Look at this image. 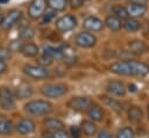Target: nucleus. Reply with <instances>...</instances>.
<instances>
[{"instance_id": "obj_1", "label": "nucleus", "mask_w": 149, "mask_h": 138, "mask_svg": "<svg viewBox=\"0 0 149 138\" xmlns=\"http://www.w3.org/2000/svg\"><path fill=\"white\" fill-rule=\"evenodd\" d=\"M111 71L120 75L144 77L149 73V66L137 60H120L111 65Z\"/></svg>"}, {"instance_id": "obj_2", "label": "nucleus", "mask_w": 149, "mask_h": 138, "mask_svg": "<svg viewBox=\"0 0 149 138\" xmlns=\"http://www.w3.org/2000/svg\"><path fill=\"white\" fill-rule=\"evenodd\" d=\"M24 110L34 116H43L52 111V104L44 100H34L24 106Z\"/></svg>"}, {"instance_id": "obj_3", "label": "nucleus", "mask_w": 149, "mask_h": 138, "mask_svg": "<svg viewBox=\"0 0 149 138\" xmlns=\"http://www.w3.org/2000/svg\"><path fill=\"white\" fill-rule=\"evenodd\" d=\"M68 92V88L63 83H47L41 87V93L47 97L57 99L63 95H65Z\"/></svg>"}, {"instance_id": "obj_4", "label": "nucleus", "mask_w": 149, "mask_h": 138, "mask_svg": "<svg viewBox=\"0 0 149 138\" xmlns=\"http://www.w3.org/2000/svg\"><path fill=\"white\" fill-rule=\"evenodd\" d=\"M0 107L3 110H12L15 107V94L7 87L0 88Z\"/></svg>"}, {"instance_id": "obj_5", "label": "nucleus", "mask_w": 149, "mask_h": 138, "mask_svg": "<svg viewBox=\"0 0 149 138\" xmlns=\"http://www.w3.org/2000/svg\"><path fill=\"white\" fill-rule=\"evenodd\" d=\"M77 26V20L73 15L71 14H68V15H64L62 17H59L57 21H56V29L59 30L61 32H66V31H70L72 29H74Z\"/></svg>"}, {"instance_id": "obj_6", "label": "nucleus", "mask_w": 149, "mask_h": 138, "mask_svg": "<svg viewBox=\"0 0 149 138\" xmlns=\"http://www.w3.org/2000/svg\"><path fill=\"white\" fill-rule=\"evenodd\" d=\"M23 72L34 79H45L49 77V71L42 65H26L23 67Z\"/></svg>"}, {"instance_id": "obj_7", "label": "nucleus", "mask_w": 149, "mask_h": 138, "mask_svg": "<svg viewBox=\"0 0 149 138\" xmlns=\"http://www.w3.org/2000/svg\"><path fill=\"white\" fill-rule=\"evenodd\" d=\"M47 0H33L28 6V15L36 20L40 19L47 8Z\"/></svg>"}, {"instance_id": "obj_8", "label": "nucleus", "mask_w": 149, "mask_h": 138, "mask_svg": "<svg viewBox=\"0 0 149 138\" xmlns=\"http://www.w3.org/2000/svg\"><path fill=\"white\" fill-rule=\"evenodd\" d=\"M92 106V100L87 96H77V97H72L69 102H68V107L73 109V110H78V111H84V110H88L90 107Z\"/></svg>"}, {"instance_id": "obj_9", "label": "nucleus", "mask_w": 149, "mask_h": 138, "mask_svg": "<svg viewBox=\"0 0 149 138\" xmlns=\"http://www.w3.org/2000/svg\"><path fill=\"white\" fill-rule=\"evenodd\" d=\"M74 43L80 48H92L95 45L97 38L94 35L90 34L88 31H83L77 34V36L74 37Z\"/></svg>"}, {"instance_id": "obj_10", "label": "nucleus", "mask_w": 149, "mask_h": 138, "mask_svg": "<svg viewBox=\"0 0 149 138\" xmlns=\"http://www.w3.org/2000/svg\"><path fill=\"white\" fill-rule=\"evenodd\" d=\"M105 26V22H102L99 17L97 16H87L84 21H83V28L86 31H100Z\"/></svg>"}, {"instance_id": "obj_11", "label": "nucleus", "mask_w": 149, "mask_h": 138, "mask_svg": "<svg viewBox=\"0 0 149 138\" xmlns=\"http://www.w3.org/2000/svg\"><path fill=\"white\" fill-rule=\"evenodd\" d=\"M21 16H22V12L21 10H19V9H12V10H9L6 14V16L3 17V21H2L1 27L3 29H6V30L9 29V28H12L21 19Z\"/></svg>"}, {"instance_id": "obj_12", "label": "nucleus", "mask_w": 149, "mask_h": 138, "mask_svg": "<svg viewBox=\"0 0 149 138\" xmlns=\"http://www.w3.org/2000/svg\"><path fill=\"white\" fill-rule=\"evenodd\" d=\"M127 8V13L128 16L130 17H141L146 14L147 12V6L146 5H141V3H135V2H128V5L126 6Z\"/></svg>"}, {"instance_id": "obj_13", "label": "nucleus", "mask_w": 149, "mask_h": 138, "mask_svg": "<svg viewBox=\"0 0 149 138\" xmlns=\"http://www.w3.org/2000/svg\"><path fill=\"white\" fill-rule=\"evenodd\" d=\"M35 130V123L29 118H22L16 124V131L21 135H28L34 132Z\"/></svg>"}, {"instance_id": "obj_14", "label": "nucleus", "mask_w": 149, "mask_h": 138, "mask_svg": "<svg viewBox=\"0 0 149 138\" xmlns=\"http://www.w3.org/2000/svg\"><path fill=\"white\" fill-rule=\"evenodd\" d=\"M107 90L111 94L116 95V96H123L126 94V87H125V85L121 81H118V80L109 81L107 83Z\"/></svg>"}, {"instance_id": "obj_15", "label": "nucleus", "mask_w": 149, "mask_h": 138, "mask_svg": "<svg viewBox=\"0 0 149 138\" xmlns=\"http://www.w3.org/2000/svg\"><path fill=\"white\" fill-rule=\"evenodd\" d=\"M128 48H129V51L130 53H134V55H142V53H146L148 51V45L143 42V41H140V39H134L132 42H129L128 44Z\"/></svg>"}, {"instance_id": "obj_16", "label": "nucleus", "mask_w": 149, "mask_h": 138, "mask_svg": "<svg viewBox=\"0 0 149 138\" xmlns=\"http://www.w3.org/2000/svg\"><path fill=\"white\" fill-rule=\"evenodd\" d=\"M20 52L24 57H35L38 55V46L31 42H27V43H23L21 45Z\"/></svg>"}, {"instance_id": "obj_17", "label": "nucleus", "mask_w": 149, "mask_h": 138, "mask_svg": "<svg viewBox=\"0 0 149 138\" xmlns=\"http://www.w3.org/2000/svg\"><path fill=\"white\" fill-rule=\"evenodd\" d=\"M105 26L113 31H118L122 27V20H120L115 15H108L105 20Z\"/></svg>"}, {"instance_id": "obj_18", "label": "nucleus", "mask_w": 149, "mask_h": 138, "mask_svg": "<svg viewBox=\"0 0 149 138\" xmlns=\"http://www.w3.org/2000/svg\"><path fill=\"white\" fill-rule=\"evenodd\" d=\"M43 53L50 57L51 59H62L64 58V51L58 48H54L50 45H47L43 48Z\"/></svg>"}, {"instance_id": "obj_19", "label": "nucleus", "mask_w": 149, "mask_h": 138, "mask_svg": "<svg viewBox=\"0 0 149 138\" xmlns=\"http://www.w3.org/2000/svg\"><path fill=\"white\" fill-rule=\"evenodd\" d=\"M34 90H33V87L29 85V83H21L17 88H16V96L19 99H27V97H30L33 95Z\"/></svg>"}, {"instance_id": "obj_20", "label": "nucleus", "mask_w": 149, "mask_h": 138, "mask_svg": "<svg viewBox=\"0 0 149 138\" xmlns=\"http://www.w3.org/2000/svg\"><path fill=\"white\" fill-rule=\"evenodd\" d=\"M122 27L127 31H137L141 28V24H140V22L135 17H127V19L123 20Z\"/></svg>"}, {"instance_id": "obj_21", "label": "nucleus", "mask_w": 149, "mask_h": 138, "mask_svg": "<svg viewBox=\"0 0 149 138\" xmlns=\"http://www.w3.org/2000/svg\"><path fill=\"white\" fill-rule=\"evenodd\" d=\"M87 115H88V117L91 119L97 121V122L102 121V118H104V111L98 106H91L90 109L87 110Z\"/></svg>"}, {"instance_id": "obj_22", "label": "nucleus", "mask_w": 149, "mask_h": 138, "mask_svg": "<svg viewBox=\"0 0 149 138\" xmlns=\"http://www.w3.org/2000/svg\"><path fill=\"white\" fill-rule=\"evenodd\" d=\"M44 125L49 129V130H54V131H57V130H63L64 129V123L57 118H47L44 119Z\"/></svg>"}, {"instance_id": "obj_23", "label": "nucleus", "mask_w": 149, "mask_h": 138, "mask_svg": "<svg viewBox=\"0 0 149 138\" xmlns=\"http://www.w3.org/2000/svg\"><path fill=\"white\" fill-rule=\"evenodd\" d=\"M142 110H141V108H139V107H136V106H134V107H132L129 110H128V119L129 121H132V122H134V123H139L141 119H142Z\"/></svg>"}, {"instance_id": "obj_24", "label": "nucleus", "mask_w": 149, "mask_h": 138, "mask_svg": "<svg viewBox=\"0 0 149 138\" xmlns=\"http://www.w3.org/2000/svg\"><path fill=\"white\" fill-rule=\"evenodd\" d=\"M81 132H84V135L87 137H91L97 132V126L91 121H84L81 123Z\"/></svg>"}, {"instance_id": "obj_25", "label": "nucleus", "mask_w": 149, "mask_h": 138, "mask_svg": "<svg viewBox=\"0 0 149 138\" xmlns=\"http://www.w3.org/2000/svg\"><path fill=\"white\" fill-rule=\"evenodd\" d=\"M47 3L49 6V8L54 9L56 12L64 10L65 7L68 6V1L66 0H47Z\"/></svg>"}, {"instance_id": "obj_26", "label": "nucleus", "mask_w": 149, "mask_h": 138, "mask_svg": "<svg viewBox=\"0 0 149 138\" xmlns=\"http://www.w3.org/2000/svg\"><path fill=\"white\" fill-rule=\"evenodd\" d=\"M101 100L104 101L105 104H107V106H108L111 109H113L114 111L120 112V111L122 110V106H121L118 101H115V100H113V99H111V97H107V96H102Z\"/></svg>"}, {"instance_id": "obj_27", "label": "nucleus", "mask_w": 149, "mask_h": 138, "mask_svg": "<svg viewBox=\"0 0 149 138\" xmlns=\"http://www.w3.org/2000/svg\"><path fill=\"white\" fill-rule=\"evenodd\" d=\"M14 129V125L10 121H7V119H0V133L1 135H8L13 131Z\"/></svg>"}, {"instance_id": "obj_28", "label": "nucleus", "mask_w": 149, "mask_h": 138, "mask_svg": "<svg viewBox=\"0 0 149 138\" xmlns=\"http://www.w3.org/2000/svg\"><path fill=\"white\" fill-rule=\"evenodd\" d=\"M35 36V30L31 27H24L23 29H21L20 31V39L23 41H30L31 38H34Z\"/></svg>"}, {"instance_id": "obj_29", "label": "nucleus", "mask_w": 149, "mask_h": 138, "mask_svg": "<svg viewBox=\"0 0 149 138\" xmlns=\"http://www.w3.org/2000/svg\"><path fill=\"white\" fill-rule=\"evenodd\" d=\"M113 13L115 16H118L120 20H125L128 17V13H127V8L125 6H121V5H118L113 8Z\"/></svg>"}, {"instance_id": "obj_30", "label": "nucleus", "mask_w": 149, "mask_h": 138, "mask_svg": "<svg viewBox=\"0 0 149 138\" xmlns=\"http://www.w3.org/2000/svg\"><path fill=\"white\" fill-rule=\"evenodd\" d=\"M134 131L132 128L129 126H125L122 129H120L116 133V138H134Z\"/></svg>"}, {"instance_id": "obj_31", "label": "nucleus", "mask_w": 149, "mask_h": 138, "mask_svg": "<svg viewBox=\"0 0 149 138\" xmlns=\"http://www.w3.org/2000/svg\"><path fill=\"white\" fill-rule=\"evenodd\" d=\"M56 10H54V9H48V10H45L44 13H43V15L41 16V23L42 24H45V23H49L51 20H54L55 19V16H56Z\"/></svg>"}, {"instance_id": "obj_32", "label": "nucleus", "mask_w": 149, "mask_h": 138, "mask_svg": "<svg viewBox=\"0 0 149 138\" xmlns=\"http://www.w3.org/2000/svg\"><path fill=\"white\" fill-rule=\"evenodd\" d=\"M70 133L72 138H80L81 136V128L77 126V125H72L70 128Z\"/></svg>"}, {"instance_id": "obj_33", "label": "nucleus", "mask_w": 149, "mask_h": 138, "mask_svg": "<svg viewBox=\"0 0 149 138\" xmlns=\"http://www.w3.org/2000/svg\"><path fill=\"white\" fill-rule=\"evenodd\" d=\"M10 50L9 49H5V48H0V60H7L10 57Z\"/></svg>"}, {"instance_id": "obj_34", "label": "nucleus", "mask_w": 149, "mask_h": 138, "mask_svg": "<svg viewBox=\"0 0 149 138\" xmlns=\"http://www.w3.org/2000/svg\"><path fill=\"white\" fill-rule=\"evenodd\" d=\"M52 138H71V137H70L65 131H63V130H57V131H54Z\"/></svg>"}, {"instance_id": "obj_35", "label": "nucleus", "mask_w": 149, "mask_h": 138, "mask_svg": "<svg viewBox=\"0 0 149 138\" xmlns=\"http://www.w3.org/2000/svg\"><path fill=\"white\" fill-rule=\"evenodd\" d=\"M21 45H22V44H21L20 42L13 41V42L9 43V48H8V49H9L10 51H19V50L21 49Z\"/></svg>"}, {"instance_id": "obj_36", "label": "nucleus", "mask_w": 149, "mask_h": 138, "mask_svg": "<svg viewBox=\"0 0 149 138\" xmlns=\"http://www.w3.org/2000/svg\"><path fill=\"white\" fill-rule=\"evenodd\" d=\"M40 63H41L42 66H43V65H50V64L52 63V59H51L50 57H48L47 55L43 53V56L40 58Z\"/></svg>"}, {"instance_id": "obj_37", "label": "nucleus", "mask_w": 149, "mask_h": 138, "mask_svg": "<svg viewBox=\"0 0 149 138\" xmlns=\"http://www.w3.org/2000/svg\"><path fill=\"white\" fill-rule=\"evenodd\" d=\"M69 2H70V6L72 8H78V7H80L83 5L84 0H69Z\"/></svg>"}, {"instance_id": "obj_38", "label": "nucleus", "mask_w": 149, "mask_h": 138, "mask_svg": "<svg viewBox=\"0 0 149 138\" xmlns=\"http://www.w3.org/2000/svg\"><path fill=\"white\" fill-rule=\"evenodd\" d=\"M98 138H113V137L111 136V133H109L108 131L101 130V131L98 132Z\"/></svg>"}, {"instance_id": "obj_39", "label": "nucleus", "mask_w": 149, "mask_h": 138, "mask_svg": "<svg viewBox=\"0 0 149 138\" xmlns=\"http://www.w3.org/2000/svg\"><path fill=\"white\" fill-rule=\"evenodd\" d=\"M6 68H7L6 63H5L3 60H0V73H3V72L6 71Z\"/></svg>"}, {"instance_id": "obj_40", "label": "nucleus", "mask_w": 149, "mask_h": 138, "mask_svg": "<svg viewBox=\"0 0 149 138\" xmlns=\"http://www.w3.org/2000/svg\"><path fill=\"white\" fill-rule=\"evenodd\" d=\"M148 0H130V2H135V3H141V5H147Z\"/></svg>"}, {"instance_id": "obj_41", "label": "nucleus", "mask_w": 149, "mask_h": 138, "mask_svg": "<svg viewBox=\"0 0 149 138\" xmlns=\"http://www.w3.org/2000/svg\"><path fill=\"white\" fill-rule=\"evenodd\" d=\"M129 90H132V92H135V90H136V87H135L134 85H129Z\"/></svg>"}, {"instance_id": "obj_42", "label": "nucleus", "mask_w": 149, "mask_h": 138, "mask_svg": "<svg viewBox=\"0 0 149 138\" xmlns=\"http://www.w3.org/2000/svg\"><path fill=\"white\" fill-rule=\"evenodd\" d=\"M3 17H5V16H2V15H0V26L2 24V21H3Z\"/></svg>"}, {"instance_id": "obj_43", "label": "nucleus", "mask_w": 149, "mask_h": 138, "mask_svg": "<svg viewBox=\"0 0 149 138\" xmlns=\"http://www.w3.org/2000/svg\"><path fill=\"white\" fill-rule=\"evenodd\" d=\"M8 2V0H0V3H6Z\"/></svg>"}, {"instance_id": "obj_44", "label": "nucleus", "mask_w": 149, "mask_h": 138, "mask_svg": "<svg viewBox=\"0 0 149 138\" xmlns=\"http://www.w3.org/2000/svg\"><path fill=\"white\" fill-rule=\"evenodd\" d=\"M148 117H149V103H148Z\"/></svg>"}, {"instance_id": "obj_45", "label": "nucleus", "mask_w": 149, "mask_h": 138, "mask_svg": "<svg viewBox=\"0 0 149 138\" xmlns=\"http://www.w3.org/2000/svg\"><path fill=\"white\" fill-rule=\"evenodd\" d=\"M84 1H90V0H84Z\"/></svg>"}]
</instances>
